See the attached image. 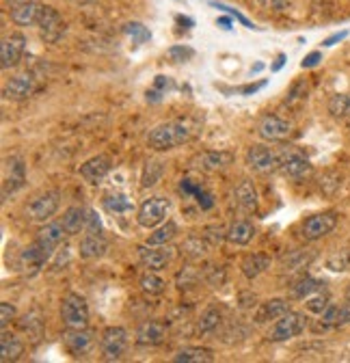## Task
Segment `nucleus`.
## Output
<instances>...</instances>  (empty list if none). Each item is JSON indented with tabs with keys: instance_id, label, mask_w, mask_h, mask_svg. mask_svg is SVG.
<instances>
[{
	"instance_id": "nucleus-51",
	"label": "nucleus",
	"mask_w": 350,
	"mask_h": 363,
	"mask_svg": "<svg viewBox=\"0 0 350 363\" xmlns=\"http://www.w3.org/2000/svg\"><path fill=\"white\" fill-rule=\"evenodd\" d=\"M154 86H156V89H160V91H164V89H171V86H173V82H171L169 78H164V76H156Z\"/></svg>"
},
{
	"instance_id": "nucleus-29",
	"label": "nucleus",
	"mask_w": 350,
	"mask_h": 363,
	"mask_svg": "<svg viewBox=\"0 0 350 363\" xmlns=\"http://www.w3.org/2000/svg\"><path fill=\"white\" fill-rule=\"evenodd\" d=\"M350 323V301L344 305H329L322 311V325L324 327H344Z\"/></svg>"
},
{
	"instance_id": "nucleus-48",
	"label": "nucleus",
	"mask_w": 350,
	"mask_h": 363,
	"mask_svg": "<svg viewBox=\"0 0 350 363\" xmlns=\"http://www.w3.org/2000/svg\"><path fill=\"white\" fill-rule=\"evenodd\" d=\"M199 191H201V186L195 184L193 179H182V182H180V193H184L186 197H195Z\"/></svg>"
},
{
	"instance_id": "nucleus-41",
	"label": "nucleus",
	"mask_w": 350,
	"mask_h": 363,
	"mask_svg": "<svg viewBox=\"0 0 350 363\" xmlns=\"http://www.w3.org/2000/svg\"><path fill=\"white\" fill-rule=\"evenodd\" d=\"M182 251H184L188 257L199 259V257H203V255L208 253V245H205L201 238H188V240L182 245Z\"/></svg>"
},
{
	"instance_id": "nucleus-15",
	"label": "nucleus",
	"mask_w": 350,
	"mask_h": 363,
	"mask_svg": "<svg viewBox=\"0 0 350 363\" xmlns=\"http://www.w3.org/2000/svg\"><path fill=\"white\" fill-rule=\"evenodd\" d=\"M94 342H96V337L89 329H67L63 335V344H65L67 352L74 357H84L94 348Z\"/></svg>"
},
{
	"instance_id": "nucleus-14",
	"label": "nucleus",
	"mask_w": 350,
	"mask_h": 363,
	"mask_svg": "<svg viewBox=\"0 0 350 363\" xmlns=\"http://www.w3.org/2000/svg\"><path fill=\"white\" fill-rule=\"evenodd\" d=\"M139 251V262L147 268V270H164L171 259H173V249L160 245V247H154V245H143L137 249Z\"/></svg>"
},
{
	"instance_id": "nucleus-12",
	"label": "nucleus",
	"mask_w": 350,
	"mask_h": 363,
	"mask_svg": "<svg viewBox=\"0 0 350 363\" xmlns=\"http://www.w3.org/2000/svg\"><path fill=\"white\" fill-rule=\"evenodd\" d=\"M279 158H281V171L294 179H300V177H307L312 173V162L305 158L300 152L292 150V147H283L279 150Z\"/></svg>"
},
{
	"instance_id": "nucleus-27",
	"label": "nucleus",
	"mask_w": 350,
	"mask_h": 363,
	"mask_svg": "<svg viewBox=\"0 0 350 363\" xmlns=\"http://www.w3.org/2000/svg\"><path fill=\"white\" fill-rule=\"evenodd\" d=\"M240 268L247 279H257L266 268H271V257L266 253H251L242 259Z\"/></svg>"
},
{
	"instance_id": "nucleus-37",
	"label": "nucleus",
	"mask_w": 350,
	"mask_h": 363,
	"mask_svg": "<svg viewBox=\"0 0 350 363\" xmlns=\"http://www.w3.org/2000/svg\"><path fill=\"white\" fill-rule=\"evenodd\" d=\"M218 323H221V311H218L216 307H208L199 318V331L210 333L218 327Z\"/></svg>"
},
{
	"instance_id": "nucleus-50",
	"label": "nucleus",
	"mask_w": 350,
	"mask_h": 363,
	"mask_svg": "<svg viewBox=\"0 0 350 363\" xmlns=\"http://www.w3.org/2000/svg\"><path fill=\"white\" fill-rule=\"evenodd\" d=\"M348 37V30H339V33H333L331 37H327L324 41H322V45H327V48H331V45H335L337 41H344Z\"/></svg>"
},
{
	"instance_id": "nucleus-22",
	"label": "nucleus",
	"mask_w": 350,
	"mask_h": 363,
	"mask_svg": "<svg viewBox=\"0 0 350 363\" xmlns=\"http://www.w3.org/2000/svg\"><path fill=\"white\" fill-rule=\"evenodd\" d=\"M39 11H41V5L37 3V0H30V3H22V5L9 7L11 22L16 26H37Z\"/></svg>"
},
{
	"instance_id": "nucleus-21",
	"label": "nucleus",
	"mask_w": 350,
	"mask_h": 363,
	"mask_svg": "<svg viewBox=\"0 0 350 363\" xmlns=\"http://www.w3.org/2000/svg\"><path fill=\"white\" fill-rule=\"evenodd\" d=\"M86 216H89V210H84L80 206H72L63 212L61 225L67 232V236H78L80 232L86 230Z\"/></svg>"
},
{
	"instance_id": "nucleus-24",
	"label": "nucleus",
	"mask_w": 350,
	"mask_h": 363,
	"mask_svg": "<svg viewBox=\"0 0 350 363\" xmlns=\"http://www.w3.org/2000/svg\"><path fill=\"white\" fill-rule=\"evenodd\" d=\"M234 203L240 210H244V212H257L259 201H257L255 184H253L251 179H244V182H240V184L236 186V191H234Z\"/></svg>"
},
{
	"instance_id": "nucleus-11",
	"label": "nucleus",
	"mask_w": 350,
	"mask_h": 363,
	"mask_svg": "<svg viewBox=\"0 0 350 363\" xmlns=\"http://www.w3.org/2000/svg\"><path fill=\"white\" fill-rule=\"evenodd\" d=\"M63 236H67V232L63 230L61 220L59 223H48V225H43L41 230L37 232L33 245L50 259L55 255V251L59 249V245L63 242Z\"/></svg>"
},
{
	"instance_id": "nucleus-17",
	"label": "nucleus",
	"mask_w": 350,
	"mask_h": 363,
	"mask_svg": "<svg viewBox=\"0 0 350 363\" xmlns=\"http://www.w3.org/2000/svg\"><path fill=\"white\" fill-rule=\"evenodd\" d=\"M35 91V78L33 74H20V76H13L5 89H3V96L5 100H13V102H20V100H26L30 94Z\"/></svg>"
},
{
	"instance_id": "nucleus-35",
	"label": "nucleus",
	"mask_w": 350,
	"mask_h": 363,
	"mask_svg": "<svg viewBox=\"0 0 350 363\" xmlns=\"http://www.w3.org/2000/svg\"><path fill=\"white\" fill-rule=\"evenodd\" d=\"M329 113L335 119H348L350 117V96L348 94H335L329 100Z\"/></svg>"
},
{
	"instance_id": "nucleus-55",
	"label": "nucleus",
	"mask_w": 350,
	"mask_h": 363,
	"mask_svg": "<svg viewBox=\"0 0 350 363\" xmlns=\"http://www.w3.org/2000/svg\"><path fill=\"white\" fill-rule=\"evenodd\" d=\"M283 61H286V55H279V57H277V63L273 65V69H275V72H277V69H281Z\"/></svg>"
},
{
	"instance_id": "nucleus-2",
	"label": "nucleus",
	"mask_w": 350,
	"mask_h": 363,
	"mask_svg": "<svg viewBox=\"0 0 350 363\" xmlns=\"http://www.w3.org/2000/svg\"><path fill=\"white\" fill-rule=\"evenodd\" d=\"M61 320L67 329H86L89 327V305L80 294H65L61 301Z\"/></svg>"
},
{
	"instance_id": "nucleus-52",
	"label": "nucleus",
	"mask_w": 350,
	"mask_h": 363,
	"mask_svg": "<svg viewBox=\"0 0 350 363\" xmlns=\"http://www.w3.org/2000/svg\"><path fill=\"white\" fill-rule=\"evenodd\" d=\"M261 7H275V9H283L286 0H257Z\"/></svg>"
},
{
	"instance_id": "nucleus-19",
	"label": "nucleus",
	"mask_w": 350,
	"mask_h": 363,
	"mask_svg": "<svg viewBox=\"0 0 350 363\" xmlns=\"http://www.w3.org/2000/svg\"><path fill=\"white\" fill-rule=\"evenodd\" d=\"M234 160V156L230 152H203L193 160V167L205 173H216L225 167H230Z\"/></svg>"
},
{
	"instance_id": "nucleus-54",
	"label": "nucleus",
	"mask_w": 350,
	"mask_h": 363,
	"mask_svg": "<svg viewBox=\"0 0 350 363\" xmlns=\"http://www.w3.org/2000/svg\"><path fill=\"white\" fill-rule=\"evenodd\" d=\"M216 24L221 26V28H225V30H232V20L230 18H218Z\"/></svg>"
},
{
	"instance_id": "nucleus-6",
	"label": "nucleus",
	"mask_w": 350,
	"mask_h": 363,
	"mask_svg": "<svg viewBox=\"0 0 350 363\" xmlns=\"http://www.w3.org/2000/svg\"><path fill=\"white\" fill-rule=\"evenodd\" d=\"M37 28H39V35H41L43 41L57 43L63 37V33H65V22H63L61 13L55 7L41 5L39 18H37Z\"/></svg>"
},
{
	"instance_id": "nucleus-38",
	"label": "nucleus",
	"mask_w": 350,
	"mask_h": 363,
	"mask_svg": "<svg viewBox=\"0 0 350 363\" xmlns=\"http://www.w3.org/2000/svg\"><path fill=\"white\" fill-rule=\"evenodd\" d=\"M327 268H331L333 272H346V270H350V249H341V251L333 253L327 259Z\"/></svg>"
},
{
	"instance_id": "nucleus-28",
	"label": "nucleus",
	"mask_w": 350,
	"mask_h": 363,
	"mask_svg": "<svg viewBox=\"0 0 350 363\" xmlns=\"http://www.w3.org/2000/svg\"><path fill=\"white\" fill-rule=\"evenodd\" d=\"M0 359H3V363H11V361H18L22 354H24V344L16 337V335H11V333H7V329L3 331V335H0Z\"/></svg>"
},
{
	"instance_id": "nucleus-23",
	"label": "nucleus",
	"mask_w": 350,
	"mask_h": 363,
	"mask_svg": "<svg viewBox=\"0 0 350 363\" xmlns=\"http://www.w3.org/2000/svg\"><path fill=\"white\" fill-rule=\"evenodd\" d=\"M106 251H108V242L100 234H86L78 247V253L82 259H100L106 255Z\"/></svg>"
},
{
	"instance_id": "nucleus-5",
	"label": "nucleus",
	"mask_w": 350,
	"mask_h": 363,
	"mask_svg": "<svg viewBox=\"0 0 350 363\" xmlns=\"http://www.w3.org/2000/svg\"><path fill=\"white\" fill-rule=\"evenodd\" d=\"M61 206V195L59 191H48V193H43L39 197H35L28 206H26V218L33 220V223H46L50 220L57 210Z\"/></svg>"
},
{
	"instance_id": "nucleus-46",
	"label": "nucleus",
	"mask_w": 350,
	"mask_h": 363,
	"mask_svg": "<svg viewBox=\"0 0 350 363\" xmlns=\"http://www.w3.org/2000/svg\"><path fill=\"white\" fill-rule=\"evenodd\" d=\"M84 232L86 234H102V223L94 210H89V216H86V230Z\"/></svg>"
},
{
	"instance_id": "nucleus-1",
	"label": "nucleus",
	"mask_w": 350,
	"mask_h": 363,
	"mask_svg": "<svg viewBox=\"0 0 350 363\" xmlns=\"http://www.w3.org/2000/svg\"><path fill=\"white\" fill-rule=\"evenodd\" d=\"M195 134V128L191 121L175 119V121H164L158 123L149 134H147V145L156 152H169L184 143H188Z\"/></svg>"
},
{
	"instance_id": "nucleus-47",
	"label": "nucleus",
	"mask_w": 350,
	"mask_h": 363,
	"mask_svg": "<svg viewBox=\"0 0 350 363\" xmlns=\"http://www.w3.org/2000/svg\"><path fill=\"white\" fill-rule=\"evenodd\" d=\"M195 199H197V203H199V208H201V210H210V208H214V197H212V193H208L205 189H201V191L195 195Z\"/></svg>"
},
{
	"instance_id": "nucleus-4",
	"label": "nucleus",
	"mask_w": 350,
	"mask_h": 363,
	"mask_svg": "<svg viewBox=\"0 0 350 363\" xmlns=\"http://www.w3.org/2000/svg\"><path fill=\"white\" fill-rule=\"evenodd\" d=\"M171 203L164 197H149L141 203L139 212H137V220L145 230H154V227L162 225L169 216Z\"/></svg>"
},
{
	"instance_id": "nucleus-56",
	"label": "nucleus",
	"mask_w": 350,
	"mask_h": 363,
	"mask_svg": "<svg viewBox=\"0 0 350 363\" xmlns=\"http://www.w3.org/2000/svg\"><path fill=\"white\" fill-rule=\"evenodd\" d=\"M22 3H30V0H7L9 7H16V5H22Z\"/></svg>"
},
{
	"instance_id": "nucleus-44",
	"label": "nucleus",
	"mask_w": 350,
	"mask_h": 363,
	"mask_svg": "<svg viewBox=\"0 0 350 363\" xmlns=\"http://www.w3.org/2000/svg\"><path fill=\"white\" fill-rule=\"evenodd\" d=\"M169 57L178 63H186L195 57V50L188 45H173V48H169Z\"/></svg>"
},
{
	"instance_id": "nucleus-18",
	"label": "nucleus",
	"mask_w": 350,
	"mask_h": 363,
	"mask_svg": "<svg viewBox=\"0 0 350 363\" xmlns=\"http://www.w3.org/2000/svg\"><path fill=\"white\" fill-rule=\"evenodd\" d=\"M286 311H290L288 301H283V298H269L264 303H259L257 311L253 313V323L255 325H266L271 320H277V318H281Z\"/></svg>"
},
{
	"instance_id": "nucleus-40",
	"label": "nucleus",
	"mask_w": 350,
	"mask_h": 363,
	"mask_svg": "<svg viewBox=\"0 0 350 363\" xmlns=\"http://www.w3.org/2000/svg\"><path fill=\"white\" fill-rule=\"evenodd\" d=\"M312 259H314V253L294 251L292 255H288V257L283 259V266H286V270H298V268H303V266H307Z\"/></svg>"
},
{
	"instance_id": "nucleus-33",
	"label": "nucleus",
	"mask_w": 350,
	"mask_h": 363,
	"mask_svg": "<svg viewBox=\"0 0 350 363\" xmlns=\"http://www.w3.org/2000/svg\"><path fill=\"white\" fill-rule=\"evenodd\" d=\"M316 292H322V281H318L314 277H300L292 286V296L294 298H310Z\"/></svg>"
},
{
	"instance_id": "nucleus-39",
	"label": "nucleus",
	"mask_w": 350,
	"mask_h": 363,
	"mask_svg": "<svg viewBox=\"0 0 350 363\" xmlns=\"http://www.w3.org/2000/svg\"><path fill=\"white\" fill-rule=\"evenodd\" d=\"M162 173H164L162 162H158V160L147 162V167H145V171H143V182H141V184H143L145 189H149V186L158 184V179L162 177Z\"/></svg>"
},
{
	"instance_id": "nucleus-16",
	"label": "nucleus",
	"mask_w": 350,
	"mask_h": 363,
	"mask_svg": "<svg viewBox=\"0 0 350 363\" xmlns=\"http://www.w3.org/2000/svg\"><path fill=\"white\" fill-rule=\"evenodd\" d=\"M111 169H113V160L106 156V154H100V156H94V158H89L86 160L82 167H80V175L89 182V184H100V182L111 173Z\"/></svg>"
},
{
	"instance_id": "nucleus-42",
	"label": "nucleus",
	"mask_w": 350,
	"mask_h": 363,
	"mask_svg": "<svg viewBox=\"0 0 350 363\" xmlns=\"http://www.w3.org/2000/svg\"><path fill=\"white\" fill-rule=\"evenodd\" d=\"M210 7H214V9H221V11H225V13H230L232 18H236L242 26H247V28H257L251 20H247L238 9H234V7H230V5H225V3H216V0H212L210 3Z\"/></svg>"
},
{
	"instance_id": "nucleus-58",
	"label": "nucleus",
	"mask_w": 350,
	"mask_h": 363,
	"mask_svg": "<svg viewBox=\"0 0 350 363\" xmlns=\"http://www.w3.org/2000/svg\"><path fill=\"white\" fill-rule=\"evenodd\" d=\"M348 130H350V121H348Z\"/></svg>"
},
{
	"instance_id": "nucleus-53",
	"label": "nucleus",
	"mask_w": 350,
	"mask_h": 363,
	"mask_svg": "<svg viewBox=\"0 0 350 363\" xmlns=\"http://www.w3.org/2000/svg\"><path fill=\"white\" fill-rule=\"evenodd\" d=\"M266 84V80H261V82H257V84H249V86H242V94H255L257 89H261Z\"/></svg>"
},
{
	"instance_id": "nucleus-31",
	"label": "nucleus",
	"mask_w": 350,
	"mask_h": 363,
	"mask_svg": "<svg viewBox=\"0 0 350 363\" xmlns=\"http://www.w3.org/2000/svg\"><path fill=\"white\" fill-rule=\"evenodd\" d=\"M175 236H178V225H175L173 220H164L162 225L154 227V232L147 236V245L160 247V245H166V242H171Z\"/></svg>"
},
{
	"instance_id": "nucleus-32",
	"label": "nucleus",
	"mask_w": 350,
	"mask_h": 363,
	"mask_svg": "<svg viewBox=\"0 0 350 363\" xmlns=\"http://www.w3.org/2000/svg\"><path fill=\"white\" fill-rule=\"evenodd\" d=\"M121 30L135 45H143V43H147L152 39V33L143 22H125Z\"/></svg>"
},
{
	"instance_id": "nucleus-7",
	"label": "nucleus",
	"mask_w": 350,
	"mask_h": 363,
	"mask_svg": "<svg viewBox=\"0 0 350 363\" xmlns=\"http://www.w3.org/2000/svg\"><path fill=\"white\" fill-rule=\"evenodd\" d=\"M337 227V214L335 212H320L310 218H305L300 225V236L305 240H320L329 236Z\"/></svg>"
},
{
	"instance_id": "nucleus-30",
	"label": "nucleus",
	"mask_w": 350,
	"mask_h": 363,
	"mask_svg": "<svg viewBox=\"0 0 350 363\" xmlns=\"http://www.w3.org/2000/svg\"><path fill=\"white\" fill-rule=\"evenodd\" d=\"M175 363H212L214 354L208 348H199V346H186L182 350H178L173 354Z\"/></svg>"
},
{
	"instance_id": "nucleus-10",
	"label": "nucleus",
	"mask_w": 350,
	"mask_h": 363,
	"mask_svg": "<svg viewBox=\"0 0 350 363\" xmlns=\"http://www.w3.org/2000/svg\"><path fill=\"white\" fill-rule=\"evenodd\" d=\"M128 348V331L123 327H108L102 333L100 350L106 361H119Z\"/></svg>"
},
{
	"instance_id": "nucleus-45",
	"label": "nucleus",
	"mask_w": 350,
	"mask_h": 363,
	"mask_svg": "<svg viewBox=\"0 0 350 363\" xmlns=\"http://www.w3.org/2000/svg\"><path fill=\"white\" fill-rule=\"evenodd\" d=\"M16 318V307L11 303H0V327H3V331L9 327V323Z\"/></svg>"
},
{
	"instance_id": "nucleus-34",
	"label": "nucleus",
	"mask_w": 350,
	"mask_h": 363,
	"mask_svg": "<svg viewBox=\"0 0 350 363\" xmlns=\"http://www.w3.org/2000/svg\"><path fill=\"white\" fill-rule=\"evenodd\" d=\"M104 210L111 212V214H123V212H132V201H130L125 195L117 193V195H106L104 201H102Z\"/></svg>"
},
{
	"instance_id": "nucleus-49",
	"label": "nucleus",
	"mask_w": 350,
	"mask_h": 363,
	"mask_svg": "<svg viewBox=\"0 0 350 363\" xmlns=\"http://www.w3.org/2000/svg\"><path fill=\"white\" fill-rule=\"evenodd\" d=\"M320 61H322V55H320V52H312V55H307V57L303 59L300 67H303V69H310V67H316Z\"/></svg>"
},
{
	"instance_id": "nucleus-9",
	"label": "nucleus",
	"mask_w": 350,
	"mask_h": 363,
	"mask_svg": "<svg viewBox=\"0 0 350 363\" xmlns=\"http://www.w3.org/2000/svg\"><path fill=\"white\" fill-rule=\"evenodd\" d=\"M26 50V35L16 30L11 35L3 37V43H0V65L3 69H11L22 61V55Z\"/></svg>"
},
{
	"instance_id": "nucleus-20",
	"label": "nucleus",
	"mask_w": 350,
	"mask_h": 363,
	"mask_svg": "<svg viewBox=\"0 0 350 363\" xmlns=\"http://www.w3.org/2000/svg\"><path fill=\"white\" fill-rule=\"evenodd\" d=\"M26 182V169L24 162L20 158H11V162L7 164V175L3 182V197L7 199L9 195L18 193Z\"/></svg>"
},
{
	"instance_id": "nucleus-13",
	"label": "nucleus",
	"mask_w": 350,
	"mask_h": 363,
	"mask_svg": "<svg viewBox=\"0 0 350 363\" xmlns=\"http://www.w3.org/2000/svg\"><path fill=\"white\" fill-rule=\"evenodd\" d=\"M292 132V125L277 117V115H266L257 123V134L261 141H269V143H277V141H286Z\"/></svg>"
},
{
	"instance_id": "nucleus-25",
	"label": "nucleus",
	"mask_w": 350,
	"mask_h": 363,
	"mask_svg": "<svg viewBox=\"0 0 350 363\" xmlns=\"http://www.w3.org/2000/svg\"><path fill=\"white\" fill-rule=\"evenodd\" d=\"M164 337H166V327L162 323H156V320L143 323L137 331V344L139 346H158L164 342Z\"/></svg>"
},
{
	"instance_id": "nucleus-3",
	"label": "nucleus",
	"mask_w": 350,
	"mask_h": 363,
	"mask_svg": "<svg viewBox=\"0 0 350 363\" xmlns=\"http://www.w3.org/2000/svg\"><path fill=\"white\" fill-rule=\"evenodd\" d=\"M305 329H307V315L300 313V311H286L269 329L266 337L271 342H288V340L300 335Z\"/></svg>"
},
{
	"instance_id": "nucleus-43",
	"label": "nucleus",
	"mask_w": 350,
	"mask_h": 363,
	"mask_svg": "<svg viewBox=\"0 0 350 363\" xmlns=\"http://www.w3.org/2000/svg\"><path fill=\"white\" fill-rule=\"evenodd\" d=\"M307 309L312 311V313H320L322 315V311L329 307V296L327 294H322V292H316V294H312L310 298H307Z\"/></svg>"
},
{
	"instance_id": "nucleus-26",
	"label": "nucleus",
	"mask_w": 350,
	"mask_h": 363,
	"mask_svg": "<svg viewBox=\"0 0 350 363\" xmlns=\"http://www.w3.org/2000/svg\"><path fill=\"white\" fill-rule=\"evenodd\" d=\"M255 236V227L251 220H234L225 232V240L236 247H247Z\"/></svg>"
},
{
	"instance_id": "nucleus-8",
	"label": "nucleus",
	"mask_w": 350,
	"mask_h": 363,
	"mask_svg": "<svg viewBox=\"0 0 350 363\" xmlns=\"http://www.w3.org/2000/svg\"><path fill=\"white\" fill-rule=\"evenodd\" d=\"M244 158H247V164L257 173H271L281 167L279 150H273L269 145H251Z\"/></svg>"
},
{
	"instance_id": "nucleus-36",
	"label": "nucleus",
	"mask_w": 350,
	"mask_h": 363,
	"mask_svg": "<svg viewBox=\"0 0 350 363\" xmlns=\"http://www.w3.org/2000/svg\"><path fill=\"white\" fill-rule=\"evenodd\" d=\"M139 284H141V290H143L145 294H152V296L162 294L164 288H166V284H164L158 275H154V270H149V272H145V275H141Z\"/></svg>"
},
{
	"instance_id": "nucleus-57",
	"label": "nucleus",
	"mask_w": 350,
	"mask_h": 363,
	"mask_svg": "<svg viewBox=\"0 0 350 363\" xmlns=\"http://www.w3.org/2000/svg\"><path fill=\"white\" fill-rule=\"evenodd\" d=\"M346 301H350V286H348V290H346Z\"/></svg>"
}]
</instances>
